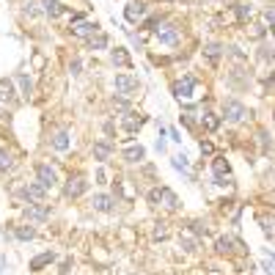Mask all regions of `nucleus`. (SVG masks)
Masks as SVG:
<instances>
[{"label":"nucleus","instance_id":"f257e3e1","mask_svg":"<svg viewBox=\"0 0 275 275\" xmlns=\"http://www.w3.org/2000/svg\"><path fill=\"white\" fill-rule=\"evenodd\" d=\"M113 85H116V94H118V97L132 99L135 94H138V88H141V80H138L135 74H116Z\"/></svg>","mask_w":275,"mask_h":275},{"label":"nucleus","instance_id":"f03ea898","mask_svg":"<svg viewBox=\"0 0 275 275\" xmlns=\"http://www.w3.org/2000/svg\"><path fill=\"white\" fill-rule=\"evenodd\" d=\"M245 116H248V108L240 99H226V102H223V118H226L228 124H242Z\"/></svg>","mask_w":275,"mask_h":275},{"label":"nucleus","instance_id":"7ed1b4c3","mask_svg":"<svg viewBox=\"0 0 275 275\" xmlns=\"http://www.w3.org/2000/svg\"><path fill=\"white\" fill-rule=\"evenodd\" d=\"M154 33H157L160 44H168V47H176L179 41H182V30L171 22H160V28L154 30Z\"/></svg>","mask_w":275,"mask_h":275},{"label":"nucleus","instance_id":"20e7f679","mask_svg":"<svg viewBox=\"0 0 275 275\" xmlns=\"http://www.w3.org/2000/svg\"><path fill=\"white\" fill-rule=\"evenodd\" d=\"M72 33L74 36H94V33H99V25L97 22H91V20H85V17H80V14H72Z\"/></svg>","mask_w":275,"mask_h":275},{"label":"nucleus","instance_id":"39448f33","mask_svg":"<svg viewBox=\"0 0 275 275\" xmlns=\"http://www.w3.org/2000/svg\"><path fill=\"white\" fill-rule=\"evenodd\" d=\"M36 182L41 187H47V190H53L55 185H58V173H55L53 165H47V162H39L36 165Z\"/></svg>","mask_w":275,"mask_h":275},{"label":"nucleus","instance_id":"423d86ee","mask_svg":"<svg viewBox=\"0 0 275 275\" xmlns=\"http://www.w3.org/2000/svg\"><path fill=\"white\" fill-rule=\"evenodd\" d=\"M85 190H88V182H85V179L80 176V173L69 176V179H66V185H64V196H66V198H80Z\"/></svg>","mask_w":275,"mask_h":275},{"label":"nucleus","instance_id":"0eeeda50","mask_svg":"<svg viewBox=\"0 0 275 275\" xmlns=\"http://www.w3.org/2000/svg\"><path fill=\"white\" fill-rule=\"evenodd\" d=\"M196 77H193V74H185V77L182 80H179V83H173V97H176V99H190L193 97V91H196Z\"/></svg>","mask_w":275,"mask_h":275},{"label":"nucleus","instance_id":"6e6552de","mask_svg":"<svg viewBox=\"0 0 275 275\" xmlns=\"http://www.w3.org/2000/svg\"><path fill=\"white\" fill-rule=\"evenodd\" d=\"M20 196L25 198V201H33V204H41L47 198V187H41L39 182H30V185H25L22 190H20Z\"/></svg>","mask_w":275,"mask_h":275},{"label":"nucleus","instance_id":"1a4fd4ad","mask_svg":"<svg viewBox=\"0 0 275 275\" xmlns=\"http://www.w3.org/2000/svg\"><path fill=\"white\" fill-rule=\"evenodd\" d=\"M25 217L33 220V223H44L50 217V206L44 201H41V204H28V206H25Z\"/></svg>","mask_w":275,"mask_h":275},{"label":"nucleus","instance_id":"9d476101","mask_svg":"<svg viewBox=\"0 0 275 275\" xmlns=\"http://www.w3.org/2000/svg\"><path fill=\"white\" fill-rule=\"evenodd\" d=\"M215 251L217 253H234V251H245V245H242L240 240H234V237H217Z\"/></svg>","mask_w":275,"mask_h":275},{"label":"nucleus","instance_id":"9b49d317","mask_svg":"<svg viewBox=\"0 0 275 275\" xmlns=\"http://www.w3.org/2000/svg\"><path fill=\"white\" fill-rule=\"evenodd\" d=\"M143 124H146V116H141V113H135V110H129V113H127V116H124V118H121V127H124V129H127V132H129V135H135V132H138V129H141V127H143Z\"/></svg>","mask_w":275,"mask_h":275},{"label":"nucleus","instance_id":"f8f14e48","mask_svg":"<svg viewBox=\"0 0 275 275\" xmlns=\"http://www.w3.org/2000/svg\"><path fill=\"white\" fill-rule=\"evenodd\" d=\"M146 11H149V6L143 3V0H135V3H129L127 9H124V17H127V22H138V20L146 17Z\"/></svg>","mask_w":275,"mask_h":275},{"label":"nucleus","instance_id":"ddd939ff","mask_svg":"<svg viewBox=\"0 0 275 275\" xmlns=\"http://www.w3.org/2000/svg\"><path fill=\"white\" fill-rule=\"evenodd\" d=\"M0 102H6V105H14L17 102L14 80H0Z\"/></svg>","mask_w":275,"mask_h":275},{"label":"nucleus","instance_id":"4468645a","mask_svg":"<svg viewBox=\"0 0 275 275\" xmlns=\"http://www.w3.org/2000/svg\"><path fill=\"white\" fill-rule=\"evenodd\" d=\"M91 204H94V209H97V212H113L116 198H113V196H105V193H97Z\"/></svg>","mask_w":275,"mask_h":275},{"label":"nucleus","instance_id":"2eb2a0df","mask_svg":"<svg viewBox=\"0 0 275 275\" xmlns=\"http://www.w3.org/2000/svg\"><path fill=\"white\" fill-rule=\"evenodd\" d=\"M110 154H113V143H110V141H97V143H94V160L105 162Z\"/></svg>","mask_w":275,"mask_h":275},{"label":"nucleus","instance_id":"dca6fc26","mask_svg":"<svg viewBox=\"0 0 275 275\" xmlns=\"http://www.w3.org/2000/svg\"><path fill=\"white\" fill-rule=\"evenodd\" d=\"M41 6H44V14L47 17H53V20H55V17H61V14H66V6L64 3H61V0H41Z\"/></svg>","mask_w":275,"mask_h":275},{"label":"nucleus","instance_id":"f3484780","mask_svg":"<svg viewBox=\"0 0 275 275\" xmlns=\"http://www.w3.org/2000/svg\"><path fill=\"white\" fill-rule=\"evenodd\" d=\"M53 261H55V253H53V251H44V253H39V256H33V259H30V270L39 272L41 267L53 264Z\"/></svg>","mask_w":275,"mask_h":275},{"label":"nucleus","instance_id":"a211bd4d","mask_svg":"<svg viewBox=\"0 0 275 275\" xmlns=\"http://www.w3.org/2000/svg\"><path fill=\"white\" fill-rule=\"evenodd\" d=\"M124 160H127V162H143V160H146V149H143L141 143H138V146L132 143V146L124 149Z\"/></svg>","mask_w":275,"mask_h":275},{"label":"nucleus","instance_id":"6ab92c4d","mask_svg":"<svg viewBox=\"0 0 275 275\" xmlns=\"http://www.w3.org/2000/svg\"><path fill=\"white\" fill-rule=\"evenodd\" d=\"M85 44H88V50H108V44H110V39H108V33H94V36H88L85 39Z\"/></svg>","mask_w":275,"mask_h":275},{"label":"nucleus","instance_id":"aec40b11","mask_svg":"<svg viewBox=\"0 0 275 275\" xmlns=\"http://www.w3.org/2000/svg\"><path fill=\"white\" fill-rule=\"evenodd\" d=\"M160 204H165L168 209H179V198L171 187H160Z\"/></svg>","mask_w":275,"mask_h":275},{"label":"nucleus","instance_id":"412c9836","mask_svg":"<svg viewBox=\"0 0 275 275\" xmlns=\"http://www.w3.org/2000/svg\"><path fill=\"white\" fill-rule=\"evenodd\" d=\"M220 118H223V116L212 113V110H204V116H201V124H204V129H206V132H215V129L220 127Z\"/></svg>","mask_w":275,"mask_h":275},{"label":"nucleus","instance_id":"4be33fe9","mask_svg":"<svg viewBox=\"0 0 275 275\" xmlns=\"http://www.w3.org/2000/svg\"><path fill=\"white\" fill-rule=\"evenodd\" d=\"M69 143H72V138H69L66 129H58V132L53 135V149H55V152H66Z\"/></svg>","mask_w":275,"mask_h":275},{"label":"nucleus","instance_id":"5701e85b","mask_svg":"<svg viewBox=\"0 0 275 275\" xmlns=\"http://www.w3.org/2000/svg\"><path fill=\"white\" fill-rule=\"evenodd\" d=\"M17 83H20V88H22V97L28 99L30 94H33V80H30V74L28 72H17Z\"/></svg>","mask_w":275,"mask_h":275},{"label":"nucleus","instance_id":"b1692460","mask_svg":"<svg viewBox=\"0 0 275 275\" xmlns=\"http://www.w3.org/2000/svg\"><path fill=\"white\" fill-rule=\"evenodd\" d=\"M212 173H215V176H231V165L226 162V157L212 160Z\"/></svg>","mask_w":275,"mask_h":275},{"label":"nucleus","instance_id":"393cba45","mask_svg":"<svg viewBox=\"0 0 275 275\" xmlns=\"http://www.w3.org/2000/svg\"><path fill=\"white\" fill-rule=\"evenodd\" d=\"M204 55L215 64V61H220L223 55V44H217V41H209V44H204Z\"/></svg>","mask_w":275,"mask_h":275},{"label":"nucleus","instance_id":"a878e982","mask_svg":"<svg viewBox=\"0 0 275 275\" xmlns=\"http://www.w3.org/2000/svg\"><path fill=\"white\" fill-rule=\"evenodd\" d=\"M110 61H113L116 66H129L132 61H129V55H127V50L124 47H116L113 53H110Z\"/></svg>","mask_w":275,"mask_h":275},{"label":"nucleus","instance_id":"bb28decb","mask_svg":"<svg viewBox=\"0 0 275 275\" xmlns=\"http://www.w3.org/2000/svg\"><path fill=\"white\" fill-rule=\"evenodd\" d=\"M171 165L176 168V171H182L187 179H190V162H187L185 154H176V157H171Z\"/></svg>","mask_w":275,"mask_h":275},{"label":"nucleus","instance_id":"cd10ccee","mask_svg":"<svg viewBox=\"0 0 275 275\" xmlns=\"http://www.w3.org/2000/svg\"><path fill=\"white\" fill-rule=\"evenodd\" d=\"M14 237H17V240H22V242H28V240H33V237H36V228H30V226H20V228L14 231Z\"/></svg>","mask_w":275,"mask_h":275},{"label":"nucleus","instance_id":"c85d7f7f","mask_svg":"<svg viewBox=\"0 0 275 275\" xmlns=\"http://www.w3.org/2000/svg\"><path fill=\"white\" fill-rule=\"evenodd\" d=\"M259 223H261V231L267 237H275V217H259Z\"/></svg>","mask_w":275,"mask_h":275},{"label":"nucleus","instance_id":"c756f323","mask_svg":"<svg viewBox=\"0 0 275 275\" xmlns=\"http://www.w3.org/2000/svg\"><path fill=\"white\" fill-rule=\"evenodd\" d=\"M110 105H113V110L129 113V102H127V97H113V99H110Z\"/></svg>","mask_w":275,"mask_h":275},{"label":"nucleus","instance_id":"7c9ffc66","mask_svg":"<svg viewBox=\"0 0 275 275\" xmlns=\"http://www.w3.org/2000/svg\"><path fill=\"white\" fill-rule=\"evenodd\" d=\"M179 242H182V248H185L187 253H196L198 251V242L193 240V237H179Z\"/></svg>","mask_w":275,"mask_h":275},{"label":"nucleus","instance_id":"2f4dec72","mask_svg":"<svg viewBox=\"0 0 275 275\" xmlns=\"http://www.w3.org/2000/svg\"><path fill=\"white\" fill-rule=\"evenodd\" d=\"M11 168V154L6 149H0V173H6Z\"/></svg>","mask_w":275,"mask_h":275},{"label":"nucleus","instance_id":"473e14b6","mask_svg":"<svg viewBox=\"0 0 275 275\" xmlns=\"http://www.w3.org/2000/svg\"><path fill=\"white\" fill-rule=\"evenodd\" d=\"M251 17V6L248 3H237V20H248Z\"/></svg>","mask_w":275,"mask_h":275},{"label":"nucleus","instance_id":"72a5a7b5","mask_svg":"<svg viewBox=\"0 0 275 275\" xmlns=\"http://www.w3.org/2000/svg\"><path fill=\"white\" fill-rule=\"evenodd\" d=\"M261 270H264L267 275H275V261L272 259H264V261H261Z\"/></svg>","mask_w":275,"mask_h":275},{"label":"nucleus","instance_id":"f704fd0d","mask_svg":"<svg viewBox=\"0 0 275 275\" xmlns=\"http://www.w3.org/2000/svg\"><path fill=\"white\" fill-rule=\"evenodd\" d=\"M168 237V228H165V223H160L157 228H154V240H165Z\"/></svg>","mask_w":275,"mask_h":275},{"label":"nucleus","instance_id":"c9c22d12","mask_svg":"<svg viewBox=\"0 0 275 275\" xmlns=\"http://www.w3.org/2000/svg\"><path fill=\"white\" fill-rule=\"evenodd\" d=\"M215 185L217 187H228V185H234V179L231 176H215Z\"/></svg>","mask_w":275,"mask_h":275},{"label":"nucleus","instance_id":"e433bc0d","mask_svg":"<svg viewBox=\"0 0 275 275\" xmlns=\"http://www.w3.org/2000/svg\"><path fill=\"white\" fill-rule=\"evenodd\" d=\"M149 204H160V187H154V190H149Z\"/></svg>","mask_w":275,"mask_h":275},{"label":"nucleus","instance_id":"4c0bfd02","mask_svg":"<svg viewBox=\"0 0 275 275\" xmlns=\"http://www.w3.org/2000/svg\"><path fill=\"white\" fill-rule=\"evenodd\" d=\"M212 152H215V146L209 141H201V154H212Z\"/></svg>","mask_w":275,"mask_h":275},{"label":"nucleus","instance_id":"58836bf2","mask_svg":"<svg viewBox=\"0 0 275 275\" xmlns=\"http://www.w3.org/2000/svg\"><path fill=\"white\" fill-rule=\"evenodd\" d=\"M168 135H171V141H176V143H182V135H179V129H168Z\"/></svg>","mask_w":275,"mask_h":275},{"label":"nucleus","instance_id":"ea45409f","mask_svg":"<svg viewBox=\"0 0 275 275\" xmlns=\"http://www.w3.org/2000/svg\"><path fill=\"white\" fill-rule=\"evenodd\" d=\"M264 20L270 22V25H275V11H270V9H267V11H264Z\"/></svg>","mask_w":275,"mask_h":275},{"label":"nucleus","instance_id":"a19ab883","mask_svg":"<svg viewBox=\"0 0 275 275\" xmlns=\"http://www.w3.org/2000/svg\"><path fill=\"white\" fill-rule=\"evenodd\" d=\"M69 69H72V74H80V61L74 58V61H72V66H69Z\"/></svg>","mask_w":275,"mask_h":275},{"label":"nucleus","instance_id":"79ce46f5","mask_svg":"<svg viewBox=\"0 0 275 275\" xmlns=\"http://www.w3.org/2000/svg\"><path fill=\"white\" fill-rule=\"evenodd\" d=\"M267 259H272V261H275V253L270 251V248H267Z\"/></svg>","mask_w":275,"mask_h":275},{"label":"nucleus","instance_id":"37998d69","mask_svg":"<svg viewBox=\"0 0 275 275\" xmlns=\"http://www.w3.org/2000/svg\"><path fill=\"white\" fill-rule=\"evenodd\" d=\"M3 264H6V259H0V267H3Z\"/></svg>","mask_w":275,"mask_h":275}]
</instances>
